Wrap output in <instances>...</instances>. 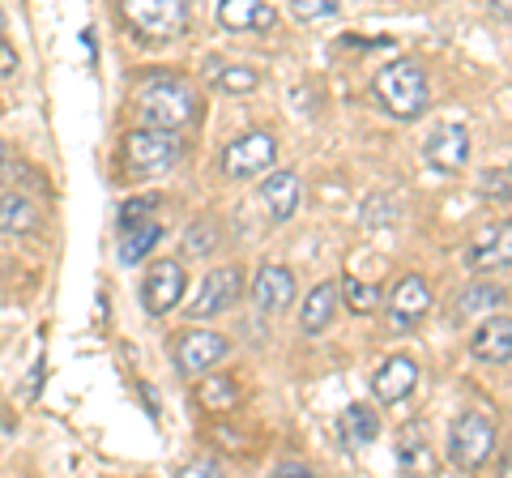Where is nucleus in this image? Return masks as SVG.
<instances>
[{
  "instance_id": "f257e3e1",
  "label": "nucleus",
  "mask_w": 512,
  "mask_h": 478,
  "mask_svg": "<svg viewBox=\"0 0 512 478\" xmlns=\"http://www.w3.org/2000/svg\"><path fill=\"white\" fill-rule=\"evenodd\" d=\"M376 99L397 120H414L427 111V77L414 60H393L376 73Z\"/></svg>"
},
{
  "instance_id": "f03ea898",
  "label": "nucleus",
  "mask_w": 512,
  "mask_h": 478,
  "mask_svg": "<svg viewBox=\"0 0 512 478\" xmlns=\"http://www.w3.org/2000/svg\"><path fill=\"white\" fill-rule=\"evenodd\" d=\"M137 107L141 116H146L150 129H184V124L197 116V94H192L184 82H175V77H163V82H150L146 90L137 94Z\"/></svg>"
},
{
  "instance_id": "7ed1b4c3",
  "label": "nucleus",
  "mask_w": 512,
  "mask_h": 478,
  "mask_svg": "<svg viewBox=\"0 0 512 478\" xmlns=\"http://www.w3.org/2000/svg\"><path fill=\"white\" fill-rule=\"evenodd\" d=\"M180 137H175L171 129H137L124 137V171L128 175H158V171H171L175 163H180Z\"/></svg>"
},
{
  "instance_id": "20e7f679",
  "label": "nucleus",
  "mask_w": 512,
  "mask_h": 478,
  "mask_svg": "<svg viewBox=\"0 0 512 478\" xmlns=\"http://www.w3.org/2000/svg\"><path fill=\"white\" fill-rule=\"evenodd\" d=\"M120 13L146 39H180L188 30L184 0H120Z\"/></svg>"
},
{
  "instance_id": "39448f33",
  "label": "nucleus",
  "mask_w": 512,
  "mask_h": 478,
  "mask_svg": "<svg viewBox=\"0 0 512 478\" xmlns=\"http://www.w3.org/2000/svg\"><path fill=\"white\" fill-rule=\"evenodd\" d=\"M495 449V423L483 414H461L453 423V436H448V461L457 470H478Z\"/></svg>"
},
{
  "instance_id": "423d86ee",
  "label": "nucleus",
  "mask_w": 512,
  "mask_h": 478,
  "mask_svg": "<svg viewBox=\"0 0 512 478\" xmlns=\"http://www.w3.org/2000/svg\"><path fill=\"white\" fill-rule=\"evenodd\" d=\"M274 154H278V146L269 133H244L222 150V171H227L231 180H252L256 171L274 167Z\"/></svg>"
},
{
  "instance_id": "0eeeda50",
  "label": "nucleus",
  "mask_w": 512,
  "mask_h": 478,
  "mask_svg": "<svg viewBox=\"0 0 512 478\" xmlns=\"http://www.w3.org/2000/svg\"><path fill=\"white\" fill-rule=\"evenodd\" d=\"M227 338L222 333H210V329H184L180 338H175V368L184 376H201L210 372L214 363L227 355Z\"/></svg>"
},
{
  "instance_id": "6e6552de",
  "label": "nucleus",
  "mask_w": 512,
  "mask_h": 478,
  "mask_svg": "<svg viewBox=\"0 0 512 478\" xmlns=\"http://www.w3.org/2000/svg\"><path fill=\"white\" fill-rule=\"evenodd\" d=\"M239 286H244V274H239V265H227V269H214L205 286L197 291V299L188 304V316L192 321H210V316L227 312L235 299H239Z\"/></svg>"
},
{
  "instance_id": "1a4fd4ad",
  "label": "nucleus",
  "mask_w": 512,
  "mask_h": 478,
  "mask_svg": "<svg viewBox=\"0 0 512 478\" xmlns=\"http://www.w3.org/2000/svg\"><path fill=\"white\" fill-rule=\"evenodd\" d=\"M184 299V269L180 261H154V269L141 282V304L150 316H167Z\"/></svg>"
},
{
  "instance_id": "9d476101",
  "label": "nucleus",
  "mask_w": 512,
  "mask_h": 478,
  "mask_svg": "<svg viewBox=\"0 0 512 478\" xmlns=\"http://www.w3.org/2000/svg\"><path fill=\"white\" fill-rule=\"evenodd\" d=\"M427 163L444 171V175H457L461 167H466V158H470V133H466V124H440L436 133L427 137Z\"/></svg>"
},
{
  "instance_id": "9b49d317",
  "label": "nucleus",
  "mask_w": 512,
  "mask_h": 478,
  "mask_svg": "<svg viewBox=\"0 0 512 478\" xmlns=\"http://www.w3.org/2000/svg\"><path fill=\"white\" fill-rule=\"evenodd\" d=\"M218 26L231 35H252V30H274L278 13L269 0H218Z\"/></svg>"
},
{
  "instance_id": "f8f14e48",
  "label": "nucleus",
  "mask_w": 512,
  "mask_h": 478,
  "mask_svg": "<svg viewBox=\"0 0 512 478\" xmlns=\"http://www.w3.org/2000/svg\"><path fill=\"white\" fill-rule=\"evenodd\" d=\"M414 385H419V363L406 359V355L384 359V363H380V372H376V380H372L376 397H380V402H389V406H393V402H402V397H410Z\"/></svg>"
},
{
  "instance_id": "ddd939ff",
  "label": "nucleus",
  "mask_w": 512,
  "mask_h": 478,
  "mask_svg": "<svg viewBox=\"0 0 512 478\" xmlns=\"http://www.w3.org/2000/svg\"><path fill=\"white\" fill-rule=\"evenodd\" d=\"M256 308L261 312H286L295 304V274L286 265H265L261 274H256Z\"/></svg>"
},
{
  "instance_id": "4468645a",
  "label": "nucleus",
  "mask_w": 512,
  "mask_h": 478,
  "mask_svg": "<svg viewBox=\"0 0 512 478\" xmlns=\"http://www.w3.org/2000/svg\"><path fill=\"white\" fill-rule=\"evenodd\" d=\"M466 261H470V269H508V261H512L508 222L478 231V235L470 239V248H466Z\"/></svg>"
},
{
  "instance_id": "2eb2a0df",
  "label": "nucleus",
  "mask_w": 512,
  "mask_h": 478,
  "mask_svg": "<svg viewBox=\"0 0 512 478\" xmlns=\"http://www.w3.org/2000/svg\"><path fill=\"white\" fill-rule=\"evenodd\" d=\"M470 350H474V359H483V363H508L512 359V321L508 316H491L470 338Z\"/></svg>"
},
{
  "instance_id": "dca6fc26",
  "label": "nucleus",
  "mask_w": 512,
  "mask_h": 478,
  "mask_svg": "<svg viewBox=\"0 0 512 478\" xmlns=\"http://www.w3.org/2000/svg\"><path fill=\"white\" fill-rule=\"evenodd\" d=\"M261 201H265V214L274 222H286L299 210V180L295 171H274L269 180L261 184Z\"/></svg>"
},
{
  "instance_id": "f3484780",
  "label": "nucleus",
  "mask_w": 512,
  "mask_h": 478,
  "mask_svg": "<svg viewBox=\"0 0 512 478\" xmlns=\"http://www.w3.org/2000/svg\"><path fill=\"white\" fill-rule=\"evenodd\" d=\"M397 466L406 474H431V449H427V427L406 423L397 432Z\"/></svg>"
},
{
  "instance_id": "a211bd4d",
  "label": "nucleus",
  "mask_w": 512,
  "mask_h": 478,
  "mask_svg": "<svg viewBox=\"0 0 512 478\" xmlns=\"http://www.w3.org/2000/svg\"><path fill=\"white\" fill-rule=\"evenodd\" d=\"M427 308H431L427 282L419 274H406L402 282H397V291H393V321L397 325H410V321H419Z\"/></svg>"
},
{
  "instance_id": "6ab92c4d",
  "label": "nucleus",
  "mask_w": 512,
  "mask_h": 478,
  "mask_svg": "<svg viewBox=\"0 0 512 478\" xmlns=\"http://www.w3.org/2000/svg\"><path fill=\"white\" fill-rule=\"evenodd\" d=\"M35 227H39L35 201H26L22 193H5V197H0V235H26Z\"/></svg>"
},
{
  "instance_id": "aec40b11",
  "label": "nucleus",
  "mask_w": 512,
  "mask_h": 478,
  "mask_svg": "<svg viewBox=\"0 0 512 478\" xmlns=\"http://www.w3.org/2000/svg\"><path fill=\"white\" fill-rule=\"evenodd\" d=\"M163 239V231H158V222L146 218V222H133V227H120V261L124 265H137L146 252Z\"/></svg>"
},
{
  "instance_id": "412c9836",
  "label": "nucleus",
  "mask_w": 512,
  "mask_h": 478,
  "mask_svg": "<svg viewBox=\"0 0 512 478\" xmlns=\"http://www.w3.org/2000/svg\"><path fill=\"white\" fill-rule=\"evenodd\" d=\"M333 308H338V286L333 282H320L312 286L308 304H303V333H320L333 321Z\"/></svg>"
},
{
  "instance_id": "4be33fe9",
  "label": "nucleus",
  "mask_w": 512,
  "mask_h": 478,
  "mask_svg": "<svg viewBox=\"0 0 512 478\" xmlns=\"http://www.w3.org/2000/svg\"><path fill=\"white\" fill-rule=\"evenodd\" d=\"M380 436V419H376V410L372 406H346L342 414V440L346 444H372Z\"/></svg>"
},
{
  "instance_id": "5701e85b",
  "label": "nucleus",
  "mask_w": 512,
  "mask_h": 478,
  "mask_svg": "<svg viewBox=\"0 0 512 478\" xmlns=\"http://www.w3.org/2000/svg\"><path fill=\"white\" fill-rule=\"evenodd\" d=\"M205 77H210L218 90H227V94H248V90L261 86V73L256 69H248V65H218V60H210Z\"/></svg>"
},
{
  "instance_id": "b1692460",
  "label": "nucleus",
  "mask_w": 512,
  "mask_h": 478,
  "mask_svg": "<svg viewBox=\"0 0 512 478\" xmlns=\"http://www.w3.org/2000/svg\"><path fill=\"white\" fill-rule=\"evenodd\" d=\"M197 402H201L205 410H231V406H239V389H235L231 376H210V380L201 385Z\"/></svg>"
},
{
  "instance_id": "393cba45",
  "label": "nucleus",
  "mask_w": 512,
  "mask_h": 478,
  "mask_svg": "<svg viewBox=\"0 0 512 478\" xmlns=\"http://www.w3.org/2000/svg\"><path fill=\"white\" fill-rule=\"evenodd\" d=\"M495 304H504L500 286H470L457 299V316H478V312H495Z\"/></svg>"
},
{
  "instance_id": "a878e982",
  "label": "nucleus",
  "mask_w": 512,
  "mask_h": 478,
  "mask_svg": "<svg viewBox=\"0 0 512 478\" xmlns=\"http://www.w3.org/2000/svg\"><path fill=\"white\" fill-rule=\"evenodd\" d=\"M342 291H346L350 312H359V316L376 312V304H380V291H376V286H367V282H359V278H346V282H342Z\"/></svg>"
},
{
  "instance_id": "bb28decb",
  "label": "nucleus",
  "mask_w": 512,
  "mask_h": 478,
  "mask_svg": "<svg viewBox=\"0 0 512 478\" xmlns=\"http://www.w3.org/2000/svg\"><path fill=\"white\" fill-rule=\"evenodd\" d=\"M342 9V0H291V13L299 22H320V18H333Z\"/></svg>"
},
{
  "instance_id": "cd10ccee",
  "label": "nucleus",
  "mask_w": 512,
  "mask_h": 478,
  "mask_svg": "<svg viewBox=\"0 0 512 478\" xmlns=\"http://www.w3.org/2000/svg\"><path fill=\"white\" fill-rule=\"evenodd\" d=\"M154 210H158V197H133V201H124V210H120V227L146 222V218H154Z\"/></svg>"
},
{
  "instance_id": "c85d7f7f",
  "label": "nucleus",
  "mask_w": 512,
  "mask_h": 478,
  "mask_svg": "<svg viewBox=\"0 0 512 478\" xmlns=\"http://www.w3.org/2000/svg\"><path fill=\"white\" fill-rule=\"evenodd\" d=\"M214 222L210 218H205V222H197V227H192V235L184 239V252H210L214 248Z\"/></svg>"
},
{
  "instance_id": "c756f323",
  "label": "nucleus",
  "mask_w": 512,
  "mask_h": 478,
  "mask_svg": "<svg viewBox=\"0 0 512 478\" xmlns=\"http://www.w3.org/2000/svg\"><path fill=\"white\" fill-rule=\"evenodd\" d=\"M483 193H487L491 201L508 205V171H504V167H500V171H487V175H483Z\"/></svg>"
},
{
  "instance_id": "7c9ffc66",
  "label": "nucleus",
  "mask_w": 512,
  "mask_h": 478,
  "mask_svg": "<svg viewBox=\"0 0 512 478\" xmlns=\"http://www.w3.org/2000/svg\"><path fill=\"white\" fill-rule=\"evenodd\" d=\"M13 69H18V56H13L9 43H0V77H9Z\"/></svg>"
},
{
  "instance_id": "2f4dec72",
  "label": "nucleus",
  "mask_w": 512,
  "mask_h": 478,
  "mask_svg": "<svg viewBox=\"0 0 512 478\" xmlns=\"http://www.w3.org/2000/svg\"><path fill=\"white\" fill-rule=\"evenodd\" d=\"M278 474H282V478H308L312 470H308V466H291V461H286V466H278Z\"/></svg>"
},
{
  "instance_id": "473e14b6",
  "label": "nucleus",
  "mask_w": 512,
  "mask_h": 478,
  "mask_svg": "<svg viewBox=\"0 0 512 478\" xmlns=\"http://www.w3.org/2000/svg\"><path fill=\"white\" fill-rule=\"evenodd\" d=\"M218 466L214 461H192V466H184V474H214Z\"/></svg>"
},
{
  "instance_id": "72a5a7b5",
  "label": "nucleus",
  "mask_w": 512,
  "mask_h": 478,
  "mask_svg": "<svg viewBox=\"0 0 512 478\" xmlns=\"http://www.w3.org/2000/svg\"><path fill=\"white\" fill-rule=\"evenodd\" d=\"M491 13H500V22H508V0H491Z\"/></svg>"
},
{
  "instance_id": "f704fd0d",
  "label": "nucleus",
  "mask_w": 512,
  "mask_h": 478,
  "mask_svg": "<svg viewBox=\"0 0 512 478\" xmlns=\"http://www.w3.org/2000/svg\"><path fill=\"white\" fill-rule=\"evenodd\" d=\"M0 163H5V146H0Z\"/></svg>"
}]
</instances>
